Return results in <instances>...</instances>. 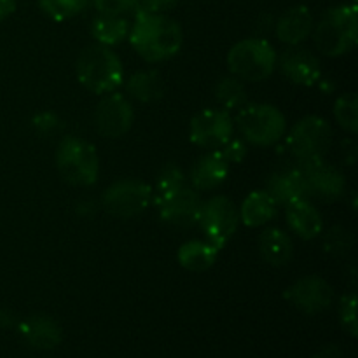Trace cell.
<instances>
[{"mask_svg": "<svg viewBox=\"0 0 358 358\" xmlns=\"http://www.w3.org/2000/svg\"><path fill=\"white\" fill-rule=\"evenodd\" d=\"M152 199V187L138 178H122L105 189L101 205L110 215L131 219L145 212Z\"/></svg>", "mask_w": 358, "mask_h": 358, "instance_id": "cell-8", "label": "cell"}, {"mask_svg": "<svg viewBox=\"0 0 358 358\" xmlns=\"http://www.w3.org/2000/svg\"><path fill=\"white\" fill-rule=\"evenodd\" d=\"M243 138L257 147H271L287 133L285 115L269 103H245L236 115Z\"/></svg>", "mask_w": 358, "mask_h": 358, "instance_id": "cell-6", "label": "cell"}, {"mask_svg": "<svg viewBox=\"0 0 358 358\" xmlns=\"http://www.w3.org/2000/svg\"><path fill=\"white\" fill-rule=\"evenodd\" d=\"M219 150H220V154L224 156V159H226L229 164L231 163H241V161L247 157V145H245L241 140L231 138L229 142H227L226 145Z\"/></svg>", "mask_w": 358, "mask_h": 358, "instance_id": "cell-35", "label": "cell"}, {"mask_svg": "<svg viewBox=\"0 0 358 358\" xmlns=\"http://www.w3.org/2000/svg\"><path fill=\"white\" fill-rule=\"evenodd\" d=\"M56 166L65 182L87 187L98 180L100 157L93 143L77 136H65L56 149Z\"/></svg>", "mask_w": 358, "mask_h": 358, "instance_id": "cell-5", "label": "cell"}, {"mask_svg": "<svg viewBox=\"0 0 358 358\" xmlns=\"http://www.w3.org/2000/svg\"><path fill=\"white\" fill-rule=\"evenodd\" d=\"M259 250L269 266L280 268L292 259V240L285 231L271 227V229H266L259 238Z\"/></svg>", "mask_w": 358, "mask_h": 358, "instance_id": "cell-22", "label": "cell"}, {"mask_svg": "<svg viewBox=\"0 0 358 358\" xmlns=\"http://www.w3.org/2000/svg\"><path fill=\"white\" fill-rule=\"evenodd\" d=\"M128 38L140 58L159 63L180 52L184 34L180 24L166 14H135Z\"/></svg>", "mask_w": 358, "mask_h": 358, "instance_id": "cell-1", "label": "cell"}, {"mask_svg": "<svg viewBox=\"0 0 358 358\" xmlns=\"http://www.w3.org/2000/svg\"><path fill=\"white\" fill-rule=\"evenodd\" d=\"M185 185V177L182 173L180 168L177 164H168L161 170V173L157 175V184H156V198L159 196L168 194V192H173L177 189L184 187Z\"/></svg>", "mask_w": 358, "mask_h": 358, "instance_id": "cell-29", "label": "cell"}, {"mask_svg": "<svg viewBox=\"0 0 358 358\" xmlns=\"http://www.w3.org/2000/svg\"><path fill=\"white\" fill-rule=\"evenodd\" d=\"M283 297L303 313L317 315L331 308L334 290L331 283L320 276H304L292 283L285 290Z\"/></svg>", "mask_w": 358, "mask_h": 358, "instance_id": "cell-13", "label": "cell"}, {"mask_svg": "<svg viewBox=\"0 0 358 358\" xmlns=\"http://www.w3.org/2000/svg\"><path fill=\"white\" fill-rule=\"evenodd\" d=\"M276 201L268 191H254L243 199L240 208V220L248 227H261L275 219Z\"/></svg>", "mask_w": 358, "mask_h": 358, "instance_id": "cell-21", "label": "cell"}, {"mask_svg": "<svg viewBox=\"0 0 358 358\" xmlns=\"http://www.w3.org/2000/svg\"><path fill=\"white\" fill-rule=\"evenodd\" d=\"M20 334L24 343L35 350H52L63 339V331L58 322L45 315H37L21 322Z\"/></svg>", "mask_w": 358, "mask_h": 358, "instance_id": "cell-18", "label": "cell"}, {"mask_svg": "<svg viewBox=\"0 0 358 358\" xmlns=\"http://www.w3.org/2000/svg\"><path fill=\"white\" fill-rule=\"evenodd\" d=\"M240 224V213L227 196H213L208 201H203L198 226L205 233L206 241L217 250L233 238Z\"/></svg>", "mask_w": 358, "mask_h": 358, "instance_id": "cell-9", "label": "cell"}, {"mask_svg": "<svg viewBox=\"0 0 358 358\" xmlns=\"http://www.w3.org/2000/svg\"><path fill=\"white\" fill-rule=\"evenodd\" d=\"M215 100L227 112L243 107L247 103V90L243 80L236 79L234 76L224 77L215 86Z\"/></svg>", "mask_w": 358, "mask_h": 358, "instance_id": "cell-26", "label": "cell"}, {"mask_svg": "<svg viewBox=\"0 0 358 358\" xmlns=\"http://www.w3.org/2000/svg\"><path fill=\"white\" fill-rule=\"evenodd\" d=\"M135 119L133 105L121 93L105 94L94 110V126L98 133L107 138H121L129 131Z\"/></svg>", "mask_w": 358, "mask_h": 358, "instance_id": "cell-12", "label": "cell"}, {"mask_svg": "<svg viewBox=\"0 0 358 358\" xmlns=\"http://www.w3.org/2000/svg\"><path fill=\"white\" fill-rule=\"evenodd\" d=\"M178 0H135V14H164L173 9Z\"/></svg>", "mask_w": 358, "mask_h": 358, "instance_id": "cell-33", "label": "cell"}, {"mask_svg": "<svg viewBox=\"0 0 358 358\" xmlns=\"http://www.w3.org/2000/svg\"><path fill=\"white\" fill-rule=\"evenodd\" d=\"M126 91L131 98L142 101V103H152L163 98L164 83L163 77L156 70H142L133 73L126 83Z\"/></svg>", "mask_w": 358, "mask_h": 358, "instance_id": "cell-24", "label": "cell"}, {"mask_svg": "<svg viewBox=\"0 0 358 358\" xmlns=\"http://www.w3.org/2000/svg\"><path fill=\"white\" fill-rule=\"evenodd\" d=\"M77 80L94 94H108L124 80L122 62L108 45L94 44L84 49L76 63Z\"/></svg>", "mask_w": 358, "mask_h": 358, "instance_id": "cell-2", "label": "cell"}, {"mask_svg": "<svg viewBox=\"0 0 358 358\" xmlns=\"http://www.w3.org/2000/svg\"><path fill=\"white\" fill-rule=\"evenodd\" d=\"M227 175H229V163L224 159L220 150H210L196 161L189 180L196 191H212L224 184Z\"/></svg>", "mask_w": 358, "mask_h": 358, "instance_id": "cell-17", "label": "cell"}, {"mask_svg": "<svg viewBox=\"0 0 358 358\" xmlns=\"http://www.w3.org/2000/svg\"><path fill=\"white\" fill-rule=\"evenodd\" d=\"M313 14L306 6L290 7L276 21V37L287 45H299L313 31Z\"/></svg>", "mask_w": 358, "mask_h": 358, "instance_id": "cell-19", "label": "cell"}, {"mask_svg": "<svg viewBox=\"0 0 358 358\" xmlns=\"http://www.w3.org/2000/svg\"><path fill=\"white\" fill-rule=\"evenodd\" d=\"M299 168L308 182L311 198L315 196V198H320L324 201H336L345 194V175L336 166L329 164L325 157L299 164Z\"/></svg>", "mask_w": 358, "mask_h": 358, "instance_id": "cell-14", "label": "cell"}, {"mask_svg": "<svg viewBox=\"0 0 358 358\" xmlns=\"http://www.w3.org/2000/svg\"><path fill=\"white\" fill-rule=\"evenodd\" d=\"M17 0H0V23L10 16L16 9Z\"/></svg>", "mask_w": 358, "mask_h": 358, "instance_id": "cell-36", "label": "cell"}, {"mask_svg": "<svg viewBox=\"0 0 358 358\" xmlns=\"http://www.w3.org/2000/svg\"><path fill=\"white\" fill-rule=\"evenodd\" d=\"M287 224L290 231L297 234L303 240H315L324 229V220H322L320 212L310 199H301V201L292 203L285 206Z\"/></svg>", "mask_w": 358, "mask_h": 358, "instance_id": "cell-20", "label": "cell"}, {"mask_svg": "<svg viewBox=\"0 0 358 358\" xmlns=\"http://www.w3.org/2000/svg\"><path fill=\"white\" fill-rule=\"evenodd\" d=\"M189 138L205 150L222 149L233 138V117L224 108H205L192 117Z\"/></svg>", "mask_w": 358, "mask_h": 358, "instance_id": "cell-10", "label": "cell"}, {"mask_svg": "<svg viewBox=\"0 0 358 358\" xmlns=\"http://www.w3.org/2000/svg\"><path fill=\"white\" fill-rule=\"evenodd\" d=\"M219 250L208 241L192 240L178 248V264L192 273H203L212 268L217 261Z\"/></svg>", "mask_w": 358, "mask_h": 358, "instance_id": "cell-23", "label": "cell"}, {"mask_svg": "<svg viewBox=\"0 0 358 358\" xmlns=\"http://www.w3.org/2000/svg\"><path fill=\"white\" fill-rule=\"evenodd\" d=\"M339 315H341V325L352 338L357 336V297L355 294H350L341 299L339 306Z\"/></svg>", "mask_w": 358, "mask_h": 358, "instance_id": "cell-31", "label": "cell"}, {"mask_svg": "<svg viewBox=\"0 0 358 358\" xmlns=\"http://www.w3.org/2000/svg\"><path fill=\"white\" fill-rule=\"evenodd\" d=\"M129 23L122 16H107V14H98L91 21V35L94 41L101 45H115L121 44L128 38Z\"/></svg>", "mask_w": 358, "mask_h": 358, "instance_id": "cell-25", "label": "cell"}, {"mask_svg": "<svg viewBox=\"0 0 358 358\" xmlns=\"http://www.w3.org/2000/svg\"><path fill=\"white\" fill-rule=\"evenodd\" d=\"M90 2L91 0H38V7L51 20L65 21L83 13Z\"/></svg>", "mask_w": 358, "mask_h": 358, "instance_id": "cell-27", "label": "cell"}, {"mask_svg": "<svg viewBox=\"0 0 358 358\" xmlns=\"http://www.w3.org/2000/svg\"><path fill=\"white\" fill-rule=\"evenodd\" d=\"M34 128L42 135H52L62 128V121L51 112H42L34 117Z\"/></svg>", "mask_w": 358, "mask_h": 358, "instance_id": "cell-34", "label": "cell"}, {"mask_svg": "<svg viewBox=\"0 0 358 358\" xmlns=\"http://www.w3.org/2000/svg\"><path fill=\"white\" fill-rule=\"evenodd\" d=\"M275 48L266 38H243L227 52V69L243 83H261L275 72Z\"/></svg>", "mask_w": 358, "mask_h": 358, "instance_id": "cell-4", "label": "cell"}, {"mask_svg": "<svg viewBox=\"0 0 358 358\" xmlns=\"http://www.w3.org/2000/svg\"><path fill=\"white\" fill-rule=\"evenodd\" d=\"M334 117L345 131L355 135L358 129V100L355 94H343L336 100Z\"/></svg>", "mask_w": 358, "mask_h": 358, "instance_id": "cell-28", "label": "cell"}, {"mask_svg": "<svg viewBox=\"0 0 358 358\" xmlns=\"http://www.w3.org/2000/svg\"><path fill=\"white\" fill-rule=\"evenodd\" d=\"M98 14L107 16H122V14L133 10L135 0H91Z\"/></svg>", "mask_w": 358, "mask_h": 358, "instance_id": "cell-32", "label": "cell"}, {"mask_svg": "<svg viewBox=\"0 0 358 358\" xmlns=\"http://www.w3.org/2000/svg\"><path fill=\"white\" fill-rule=\"evenodd\" d=\"M266 191L271 194V198L275 199L276 205L282 206H289L292 205V203L301 201V199L311 198L308 182L299 166L271 175V178L268 180V189H266Z\"/></svg>", "mask_w": 358, "mask_h": 358, "instance_id": "cell-16", "label": "cell"}, {"mask_svg": "<svg viewBox=\"0 0 358 358\" xmlns=\"http://www.w3.org/2000/svg\"><path fill=\"white\" fill-rule=\"evenodd\" d=\"M315 358H343V357L338 346H325V348L322 350V352Z\"/></svg>", "mask_w": 358, "mask_h": 358, "instance_id": "cell-37", "label": "cell"}, {"mask_svg": "<svg viewBox=\"0 0 358 358\" xmlns=\"http://www.w3.org/2000/svg\"><path fill=\"white\" fill-rule=\"evenodd\" d=\"M161 220L175 227L198 226L203 199L196 189L184 187L156 198Z\"/></svg>", "mask_w": 358, "mask_h": 358, "instance_id": "cell-11", "label": "cell"}, {"mask_svg": "<svg viewBox=\"0 0 358 358\" xmlns=\"http://www.w3.org/2000/svg\"><path fill=\"white\" fill-rule=\"evenodd\" d=\"M313 41L318 52L331 58L346 55L358 42L357 6H336L325 10L313 28Z\"/></svg>", "mask_w": 358, "mask_h": 358, "instance_id": "cell-3", "label": "cell"}, {"mask_svg": "<svg viewBox=\"0 0 358 358\" xmlns=\"http://www.w3.org/2000/svg\"><path fill=\"white\" fill-rule=\"evenodd\" d=\"M285 142L297 164L324 159L331 149L332 128L324 117L308 115L292 126Z\"/></svg>", "mask_w": 358, "mask_h": 358, "instance_id": "cell-7", "label": "cell"}, {"mask_svg": "<svg viewBox=\"0 0 358 358\" xmlns=\"http://www.w3.org/2000/svg\"><path fill=\"white\" fill-rule=\"evenodd\" d=\"M324 247L325 250L331 252V254H346V252L352 250L353 247L352 231H348L343 226H334L332 229H329L327 234H325Z\"/></svg>", "mask_w": 358, "mask_h": 358, "instance_id": "cell-30", "label": "cell"}, {"mask_svg": "<svg viewBox=\"0 0 358 358\" xmlns=\"http://www.w3.org/2000/svg\"><path fill=\"white\" fill-rule=\"evenodd\" d=\"M280 70L297 86H313L320 80V59L308 49L292 45L280 58Z\"/></svg>", "mask_w": 358, "mask_h": 358, "instance_id": "cell-15", "label": "cell"}]
</instances>
